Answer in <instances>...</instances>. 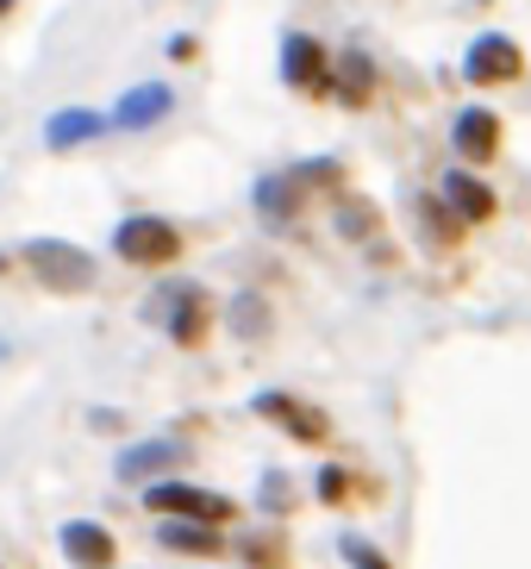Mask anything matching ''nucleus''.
I'll return each instance as SVG.
<instances>
[{"instance_id":"nucleus-9","label":"nucleus","mask_w":531,"mask_h":569,"mask_svg":"<svg viewBox=\"0 0 531 569\" xmlns=\"http://www.w3.org/2000/svg\"><path fill=\"white\" fill-rule=\"evenodd\" d=\"M444 207H450V219H469V226H482V219L494 213V194H488L475 176L450 169V176H444Z\"/></svg>"},{"instance_id":"nucleus-13","label":"nucleus","mask_w":531,"mask_h":569,"mask_svg":"<svg viewBox=\"0 0 531 569\" xmlns=\"http://www.w3.org/2000/svg\"><path fill=\"white\" fill-rule=\"evenodd\" d=\"M157 113H169V88L157 82V88H132V94H126V101H119V113H113V126H150V119Z\"/></svg>"},{"instance_id":"nucleus-2","label":"nucleus","mask_w":531,"mask_h":569,"mask_svg":"<svg viewBox=\"0 0 531 569\" xmlns=\"http://www.w3.org/2000/svg\"><path fill=\"white\" fill-rule=\"evenodd\" d=\"M113 251L126 257V263H138V269H163V263L182 257V232H176L169 219H157V213H138L113 232Z\"/></svg>"},{"instance_id":"nucleus-3","label":"nucleus","mask_w":531,"mask_h":569,"mask_svg":"<svg viewBox=\"0 0 531 569\" xmlns=\"http://www.w3.org/2000/svg\"><path fill=\"white\" fill-rule=\"evenodd\" d=\"M144 507L163 513V519H200V526H226V519H232V501H226V495L194 488V482H150Z\"/></svg>"},{"instance_id":"nucleus-11","label":"nucleus","mask_w":531,"mask_h":569,"mask_svg":"<svg viewBox=\"0 0 531 569\" xmlns=\"http://www.w3.org/2000/svg\"><path fill=\"white\" fill-rule=\"evenodd\" d=\"M163 551L213 557L219 551V526H200V519H163Z\"/></svg>"},{"instance_id":"nucleus-21","label":"nucleus","mask_w":531,"mask_h":569,"mask_svg":"<svg viewBox=\"0 0 531 569\" xmlns=\"http://www.w3.org/2000/svg\"><path fill=\"white\" fill-rule=\"evenodd\" d=\"M244 557H250V563H282V545H275V538H257V545H244Z\"/></svg>"},{"instance_id":"nucleus-22","label":"nucleus","mask_w":531,"mask_h":569,"mask_svg":"<svg viewBox=\"0 0 531 569\" xmlns=\"http://www.w3.org/2000/svg\"><path fill=\"white\" fill-rule=\"evenodd\" d=\"M0 13H13V0H0Z\"/></svg>"},{"instance_id":"nucleus-4","label":"nucleus","mask_w":531,"mask_h":569,"mask_svg":"<svg viewBox=\"0 0 531 569\" xmlns=\"http://www.w3.org/2000/svg\"><path fill=\"white\" fill-rule=\"evenodd\" d=\"M519 69H525V57H519V44H513V38H500V32L475 38V44H469V57H463V76H469L475 88L513 82Z\"/></svg>"},{"instance_id":"nucleus-6","label":"nucleus","mask_w":531,"mask_h":569,"mask_svg":"<svg viewBox=\"0 0 531 569\" xmlns=\"http://www.w3.org/2000/svg\"><path fill=\"white\" fill-rule=\"evenodd\" d=\"M63 557L76 569H113L119 545H113L107 526H94V519H69V526H63Z\"/></svg>"},{"instance_id":"nucleus-20","label":"nucleus","mask_w":531,"mask_h":569,"mask_svg":"<svg viewBox=\"0 0 531 569\" xmlns=\"http://www.w3.org/2000/svg\"><path fill=\"white\" fill-rule=\"evenodd\" d=\"M344 488H350L344 469H319V495H325V501H344Z\"/></svg>"},{"instance_id":"nucleus-16","label":"nucleus","mask_w":531,"mask_h":569,"mask_svg":"<svg viewBox=\"0 0 531 569\" xmlns=\"http://www.w3.org/2000/svg\"><path fill=\"white\" fill-rule=\"evenodd\" d=\"M176 445H144V451H132V457H119V476H144V469H163V463H176Z\"/></svg>"},{"instance_id":"nucleus-15","label":"nucleus","mask_w":531,"mask_h":569,"mask_svg":"<svg viewBox=\"0 0 531 569\" xmlns=\"http://www.w3.org/2000/svg\"><path fill=\"white\" fill-rule=\"evenodd\" d=\"M294 194H300L294 176H288V182H263V188H257V207H263V213L275 219V226H282V219L294 213Z\"/></svg>"},{"instance_id":"nucleus-18","label":"nucleus","mask_w":531,"mask_h":569,"mask_svg":"<svg viewBox=\"0 0 531 569\" xmlns=\"http://www.w3.org/2000/svg\"><path fill=\"white\" fill-rule=\"evenodd\" d=\"M338 226H344L350 238H369V226H375V213H369L363 201H350V207H344V219H338Z\"/></svg>"},{"instance_id":"nucleus-8","label":"nucleus","mask_w":531,"mask_h":569,"mask_svg":"<svg viewBox=\"0 0 531 569\" xmlns=\"http://www.w3.org/2000/svg\"><path fill=\"white\" fill-rule=\"evenodd\" d=\"M169 338L176 345H200L207 338V295L200 288H169Z\"/></svg>"},{"instance_id":"nucleus-1","label":"nucleus","mask_w":531,"mask_h":569,"mask_svg":"<svg viewBox=\"0 0 531 569\" xmlns=\"http://www.w3.org/2000/svg\"><path fill=\"white\" fill-rule=\"evenodd\" d=\"M26 269H32L44 288H57V295L94 288V257L63 244V238H32V244H26Z\"/></svg>"},{"instance_id":"nucleus-5","label":"nucleus","mask_w":531,"mask_h":569,"mask_svg":"<svg viewBox=\"0 0 531 569\" xmlns=\"http://www.w3.org/2000/svg\"><path fill=\"white\" fill-rule=\"evenodd\" d=\"M282 76H288V88H300V94H325V88H332V69H325L319 38H307V32L288 38L282 44Z\"/></svg>"},{"instance_id":"nucleus-14","label":"nucleus","mask_w":531,"mask_h":569,"mask_svg":"<svg viewBox=\"0 0 531 569\" xmlns=\"http://www.w3.org/2000/svg\"><path fill=\"white\" fill-rule=\"evenodd\" d=\"M344 76H338V94H344L350 107H363L369 101V88H375V76H369V57H344Z\"/></svg>"},{"instance_id":"nucleus-10","label":"nucleus","mask_w":531,"mask_h":569,"mask_svg":"<svg viewBox=\"0 0 531 569\" xmlns=\"http://www.w3.org/2000/svg\"><path fill=\"white\" fill-rule=\"evenodd\" d=\"M457 151H463L469 163H488V157L500 151V119H494V113H482V107L457 113Z\"/></svg>"},{"instance_id":"nucleus-17","label":"nucleus","mask_w":531,"mask_h":569,"mask_svg":"<svg viewBox=\"0 0 531 569\" xmlns=\"http://www.w3.org/2000/svg\"><path fill=\"white\" fill-rule=\"evenodd\" d=\"M232 326H238V332H263V301H257V295H244V301H238L232 307Z\"/></svg>"},{"instance_id":"nucleus-12","label":"nucleus","mask_w":531,"mask_h":569,"mask_svg":"<svg viewBox=\"0 0 531 569\" xmlns=\"http://www.w3.org/2000/svg\"><path fill=\"white\" fill-rule=\"evenodd\" d=\"M100 126H107V119L100 113H82V107H69V113H57L50 119V151H69V144H88V138H100Z\"/></svg>"},{"instance_id":"nucleus-7","label":"nucleus","mask_w":531,"mask_h":569,"mask_svg":"<svg viewBox=\"0 0 531 569\" xmlns=\"http://www.w3.org/2000/svg\"><path fill=\"white\" fill-rule=\"evenodd\" d=\"M257 413L275 419L282 432L307 438V445H319V438H325V413H319V407H307V401H294V395H257Z\"/></svg>"},{"instance_id":"nucleus-19","label":"nucleus","mask_w":531,"mask_h":569,"mask_svg":"<svg viewBox=\"0 0 531 569\" xmlns=\"http://www.w3.org/2000/svg\"><path fill=\"white\" fill-rule=\"evenodd\" d=\"M344 557H350V569H388L382 557H375V551L363 545V538H344Z\"/></svg>"}]
</instances>
